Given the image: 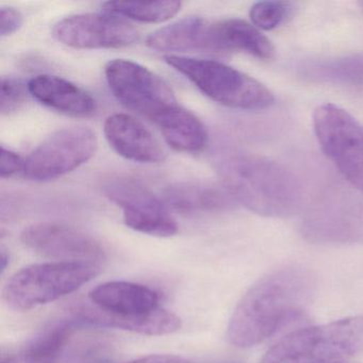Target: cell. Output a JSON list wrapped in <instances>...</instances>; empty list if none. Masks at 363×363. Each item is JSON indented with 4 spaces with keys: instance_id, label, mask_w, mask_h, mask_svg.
Segmentation results:
<instances>
[{
    "instance_id": "1",
    "label": "cell",
    "mask_w": 363,
    "mask_h": 363,
    "mask_svg": "<svg viewBox=\"0 0 363 363\" xmlns=\"http://www.w3.org/2000/svg\"><path fill=\"white\" fill-rule=\"evenodd\" d=\"M313 291V276L303 267H286L267 274L238 303L227 327V340L240 348L265 341L305 309Z\"/></svg>"
},
{
    "instance_id": "2",
    "label": "cell",
    "mask_w": 363,
    "mask_h": 363,
    "mask_svg": "<svg viewBox=\"0 0 363 363\" xmlns=\"http://www.w3.org/2000/svg\"><path fill=\"white\" fill-rule=\"evenodd\" d=\"M227 192L250 211L269 218H286L301 206V186L286 167L257 155L229 157L220 165Z\"/></svg>"
},
{
    "instance_id": "3",
    "label": "cell",
    "mask_w": 363,
    "mask_h": 363,
    "mask_svg": "<svg viewBox=\"0 0 363 363\" xmlns=\"http://www.w3.org/2000/svg\"><path fill=\"white\" fill-rule=\"evenodd\" d=\"M363 352V315L293 331L272 346L259 363H345Z\"/></svg>"
},
{
    "instance_id": "4",
    "label": "cell",
    "mask_w": 363,
    "mask_h": 363,
    "mask_svg": "<svg viewBox=\"0 0 363 363\" xmlns=\"http://www.w3.org/2000/svg\"><path fill=\"white\" fill-rule=\"evenodd\" d=\"M164 61L211 101L239 110H263L275 101L273 93L255 78L224 63L190 57H164Z\"/></svg>"
},
{
    "instance_id": "5",
    "label": "cell",
    "mask_w": 363,
    "mask_h": 363,
    "mask_svg": "<svg viewBox=\"0 0 363 363\" xmlns=\"http://www.w3.org/2000/svg\"><path fill=\"white\" fill-rule=\"evenodd\" d=\"M99 274V265L48 262L29 265L14 274L3 291L4 301L16 310L52 303L82 288Z\"/></svg>"
},
{
    "instance_id": "6",
    "label": "cell",
    "mask_w": 363,
    "mask_h": 363,
    "mask_svg": "<svg viewBox=\"0 0 363 363\" xmlns=\"http://www.w3.org/2000/svg\"><path fill=\"white\" fill-rule=\"evenodd\" d=\"M316 139L342 177L363 194V127L347 111L326 104L314 111Z\"/></svg>"
},
{
    "instance_id": "7",
    "label": "cell",
    "mask_w": 363,
    "mask_h": 363,
    "mask_svg": "<svg viewBox=\"0 0 363 363\" xmlns=\"http://www.w3.org/2000/svg\"><path fill=\"white\" fill-rule=\"evenodd\" d=\"M105 75L110 90L125 108L155 124L180 106L169 84L139 63L114 59L106 65Z\"/></svg>"
},
{
    "instance_id": "8",
    "label": "cell",
    "mask_w": 363,
    "mask_h": 363,
    "mask_svg": "<svg viewBox=\"0 0 363 363\" xmlns=\"http://www.w3.org/2000/svg\"><path fill=\"white\" fill-rule=\"evenodd\" d=\"M96 135L84 126L67 127L46 138L25 160V177L43 182L62 177L88 162L96 152Z\"/></svg>"
},
{
    "instance_id": "9",
    "label": "cell",
    "mask_w": 363,
    "mask_h": 363,
    "mask_svg": "<svg viewBox=\"0 0 363 363\" xmlns=\"http://www.w3.org/2000/svg\"><path fill=\"white\" fill-rule=\"evenodd\" d=\"M106 196L122 209L129 228L159 238L177 233L175 218L169 208L141 182L129 176H114L104 184Z\"/></svg>"
},
{
    "instance_id": "10",
    "label": "cell",
    "mask_w": 363,
    "mask_h": 363,
    "mask_svg": "<svg viewBox=\"0 0 363 363\" xmlns=\"http://www.w3.org/2000/svg\"><path fill=\"white\" fill-rule=\"evenodd\" d=\"M52 33L61 43L77 50L127 48L139 39L133 25L106 12L67 16L55 25Z\"/></svg>"
},
{
    "instance_id": "11",
    "label": "cell",
    "mask_w": 363,
    "mask_h": 363,
    "mask_svg": "<svg viewBox=\"0 0 363 363\" xmlns=\"http://www.w3.org/2000/svg\"><path fill=\"white\" fill-rule=\"evenodd\" d=\"M21 240L37 254L60 262L101 264L106 258L103 246L90 235L57 223H39L24 229Z\"/></svg>"
},
{
    "instance_id": "12",
    "label": "cell",
    "mask_w": 363,
    "mask_h": 363,
    "mask_svg": "<svg viewBox=\"0 0 363 363\" xmlns=\"http://www.w3.org/2000/svg\"><path fill=\"white\" fill-rule=\"evenodd\" d=\"M104 133L114 152L127 160L152 164L162 162L167 156L158 139L129 114L110 116L106 120Z\"/></svg>"
},
{
    "instance_id": "13",
    "label": "cell",
    "mask_w": 363,
    "mask_h": 363,
    "mask_svg": "<svg viewBox=\"0 0 363 363\" xmlns=\"http://www.w3.org/2000/svg\"><path fill=\"white\" fill-rule=\"evenodd\" d=\"M27 90L42 105L67 116L89 118L96 112V101L86 91L58 76H35Z\"/></svg>"
},
{
    "instance_id": "14",
    "label": "cell",
    "mask_w": 363,
    "mask_h": 363,
    "mask_svg": "<svg viewBox=\"0 0 363 363\" xmlns=\"http://www.w3.org/2000/svg\"><path fill=\"white\" fill-rule=\"evenodd\" d=\"M89 297L97 309L123 318L142 315L160 308L156 291L133 282H106L93 289Z\"/></svg>"
},
{
    "instance_id": "15",
    "label": "cell",
    "mask_w": 363,
    "mask_h": 363,
    "mask_svg": "<svg viewBox=\"0 0 363 363\" xmlns=\"http://www.w3.org/2000/svg\"><path fill=\"white\" fill-rule=\"evenodd\" d=\"M76 320L89 326L114 327L131 333L146 335H164L176 333L182 327V320L176 314L167 310L158 309L137 316L111 315L97 309H82L76 315Z\"/></svg>"
},
{
    "instance_id": "16",
    "label": "cell",
    "mask_w": 363,
    "mask_h": 363,
    "mask_svg": "<svg viewBox=\"0 0 363 363\" xmlns=\"http://www.w3.org/2000/svg\"><path fill=\"white\" fill-rule=\"evenodd\" d=\"M212 52H243L261 60H271L275 48L254 25L230 18L212 23Z\"/></svg>"
},
{
    "instance_id": "17",
    "label": "cell",
    "mask_w": 363,
    "mask_h": 363,
    "mask_svg": "<svg viewBox=\"0 0 363 363\" xmlns=\"http://www.w3.org/2000/svg\"><path fill=\"white\" fill-rule=\"evenodd\" d=\"M78 327L76 318L52 325L21 347L3 350L0 363H56Z\"/></svg>"
},
{
    "instance_id": "18",
    "label": "cell",
    "mask_w": 363,
    "mask_h": 363,
    "mask_svg": "<svg viewBox=\"0 0 363 363\" xmlns=\"http://www.w3.org/2000/svg\"><path fill=\"white\" fill-rule=\"evenodd\" d=\"M211 26V22L191 16L155 31L146 44L158 52H212Z\"/></svg>"
},
{
    "instance_id": "19",
    "label": "cell",
    "mask_w": 363,
    "mask_h": 363,
    "mask_svg": "<svg viewBox=\"0 0 363 363\" xmlns=\"http://www.w3.org/2000/svg\"><path fill=\"white\" fill-rule=\"evenodd\" d=\"M156 125L165 142L177 152H199L207 144V130L203 123L182 106L167 112Z\"/></svg>"
},
{
    "instance_id": "20",
    "label": "cell",
    "mask_w": 363,
    "mask_h": 363,
    "mask_svg": "<svg viewBox=\"0 0 363 363\" xmlns=\"http://www.w3.org/2000/svg\"><path fill=\"white\" fill-rule=\"evenodd\" d=\"M165 201L182 212H206L227 209L235 199L226 189L201 184H177L164 193Z\"/></svg>"
},
{
    "instance_id": "21",
    "label": "cell",
    "mask_w": 363,
    "mask_h": 363,
    "mask_svg": "<svg viewBox=\"0 0 363 363\" xmlns=\"http://www.w3.org/2000/svg\"><path fill=\"white\" fill-rule=\"evenodd\" d=\"M179 1H157V3H129V1H109L104 4V11L118 18H126L150 24L167 22L182 9Z\"/></svg>"
},
{
    "instance_id": "22",
    "label": "cell",
    "mask_w": 363,
    "mask_h": 363,
    "mask_svg": "<svg viewBox=\"0 0 363 363\" xmlns=\"http://www.w3.org/2000/svg\"><path fill=\"white\" fill-rule=\"evenodd\" d=\"M316 77L335 82L363 84V59L348 58L314 67Z\"/></svg>"
},
{
    "instance_id": "23",
    "label": "cell",
    "mask_w": 363,
    "mask_h": 363,
    "mask_svg": "<svg viewBox=\"0 0 363 363\" xmlns=\"http://www.w3.org/2000/svg\"><path fill=\"white\" fill-rule=\"evenodd\" d=\"M290 4L284 1H261L250 9L254 26L262 30H273L282 24L290 13Z\"/></svg>"
},
{
    "instance_id": "24",
    "label": "cell",
    "mask_w": 363,
    "mask_h": 363,
    "mask_svg": "<svg viewBox=\"0 0 363 363\" xmlns=\"http://www.w3.org/2000/svg\"><path fill=\"white\" fill-rule=\"evenodd\" d=\"M0 86V111L4 116H9L24 105L26 90L20 80L12 77L1 78Z\"/></svg>"
},
{
    "instance_id": "25",
    "label": "cell",
    "mask_w": 363,
    "mask_h": 363,
    "mask_svg": "<svg viewBox=\"0 0 363 363\" xmlns=\"http://www.w3.org/2000/svg\"><path fill=\"white\" fill-rule=\"evenodd\" d=\"M106 344L92 343L76 354L73 363H110L111 350Z\"/></svg>"
},
{
    "instance_id": "26",
    "label": "cell",
    "mask_w": 363,
    "mask_h": 363,
    "mask_svg": "<svg viewBox=\"0 0 363 363\" xmlns=\"http://www.w3.org/2000/svg\"><path fill=\"white\" fill-rule=\"evenodd\" d=\"M23 25V16L18 10L11 7L0 9V35L9 37L16 33Z\"/></svg>"
},
{
    "instance_id": "27",
    "label": "cell",
    "mask_w": 363,
    "mask_h": 363,
    "mask_svg": "<svg viewBox=\"0 0 363 363\" xmlns=\"http://www.w3.org/2000/svg\"><path fill=\"white\" fill-rule=\"evenodd\" d=\"M25 160L22 157L12 150L1 147V177L9 178L18 174V172L24 171Z\"/></svg>"
},
{
    "instance_id": "28",
    "label": "cell",
    "mask_w": 363,
    "mask_h": 363,
    "mask_svg": "<svg viewBox=\"0 0 363 363\" xmlns=\"http://www.w3.org/2000/svg\"><path fill=\"white\" fill-rule=\"evenodd\" d=\"M128 363H191V361L176 354H150Z\"/></svg>"
},
{
    "instance_id": "29",
    "label": "cell",
    "mask_w": 363,
    "mask_h": 363,
    "mask_svg": "<svg viewBox=\"0 0 363 363\" xmlns=\"http://www.w3.org/2000/svg\"><path fill=\"white\" fill-rule=\"evenodd\" d=\"M8 263H9V255L6 252V250H1V255H0V265H1V273L5 272L7 269Z\"/></svg>"
},
{
    "instance_id": "30",
    "label": "cell",
    "mask_w": 363,
    "mask_h": 363,
    "mask_svg": "<svg viewBox=\"0 0 363 363\" xmlns=\"http://www.w3.org/2000/svg\"><path fill=\"white\" fill-rule=\"evenodd\" d=\"M218 363H241V362H239V361L228 360V361H222V362H218Z\"/></svg>"
},
{
    "instance_id": "31",
    "label": "cell",
    "mask_w": 363,
    "mask_h": 363,
    "mask_svg": "<svg viewBox=\"0 0 363 363\" xmlns=\"http://www.w3.org/2000/svg\"><path fill=\"white\" fill-rule=\"evenodd\" d=\"M362 7H363V3H362Z\"/></svg>"
}]
</instances>
